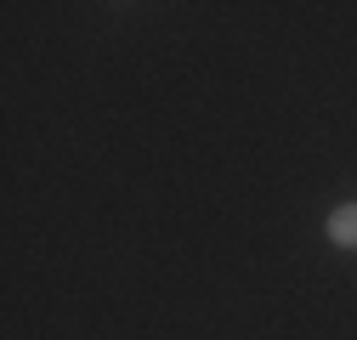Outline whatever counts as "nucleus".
I'll use <instances>...</instances> for the list:
<instances>
[{"label":"nucleus","instance_id":"f257e3e1","mask_svg":"<svg viewBox=\"0 0 357 340\" xmlns=\"http://www.w3.org/2000/svg\"><path fill=\"white\" fill-rule=\"evenodd\" d=\"M329 244H340V249H351V244H357V204L329 210Z\"/></svg>","mask_w":357,"mask_h":340}]
</instances>
